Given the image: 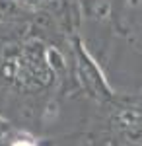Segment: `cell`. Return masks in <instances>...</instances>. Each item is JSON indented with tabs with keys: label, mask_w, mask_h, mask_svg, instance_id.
Segmentation results:
<instances>
[{
	"label": "cell",
	"mask_w": 142,
	"mask_h": 146,
	"mask_svg": "<svg viewBox=\"0 0 142 146\" xmlns=\"http://www.w3.org/2000/svg\"><path fill=\"white\" fill-rule=\"evenodd\" d=\"M12 146H35L33 142H27V140H20V142H14Z\"/></svg>",
	"instance_id": "1"
}]
</instances>
